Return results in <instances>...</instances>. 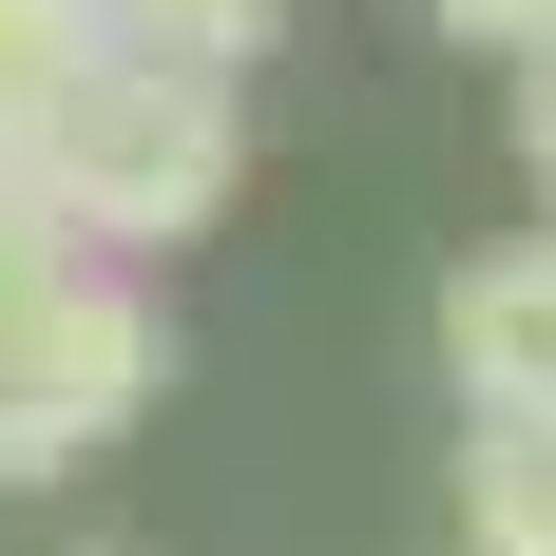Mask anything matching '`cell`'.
Instances as JSON below:
<instances>
[{
	"label": "cell",
	"instance_id": "cell-1",
	"mask_svg": "<svg viewBox=\"0 0 556 556\" xmlns=\"http://www.w3.org/2000/svg\"><path fill=\"white\" fill-rule=\"evenodd\" d=\"M230 173H250V97H230L212 58H135V39H115V77L39 135L58 230L115 250V269H135V250H192V230L230 212Z\"/></svg>",
	"mask_w": 556,
	"mask_h": 556
},
{
	"label": "cell",
	"instance_id": "cell-2",
	"mask_svg": "<svg viewBox=\"0 0 556 556\" xmlns=\"http://www.w3.org/2000/svg\"><path fill=\"white\" fill-rule=\"evenodd\" d=\"M173 384V307L115 250H77V269H39V307L0 327V500H39V480H77L97 442H135V403Z\"/></svg>",
	"mask_w": 556,
	"mask_h": 556
},
{
	"label": "cell",
	"instance_id": "cell-3",
	"mask_svg": "<svg viewBox=\"0 0 556 556\" xmlns=\"http://www.w3.org/2000/svg\"><path fill=\"white\" fill-rule=\"evenodd\" d=\"M442 365H460V403L556 422V230L538 250H480V269L442 288Z\"/></svg>",
	"mask_w": 556,
	"mask_h": 556
},
{
	"label": "cell",
	"instance_id": "cell-4",
	"mask_svg": "<svg viewBox=\"0 0 556 556\" xmlns=\"http://www.w3.org/2000/svg\"><path fill=\"white\" fill-rule=\"evenodd\" d=\"M97 77H115V0H0V154H39Z\"/></svg>",
	"mask_w": 556,
	"mask_h": 556
},
{
	"label": "cell",
	"instance_id": "cell-5",
	"mask_svg": "<svg viewBox=\"0 0 556 556\" xmlns=\"http://www.w3.org/2000/svg\"><path fill=\"white\" fill-rule=\"evenodd\" d=\"M460 538L480 556H556V422L460 403Z\"/></svg>",
	"mask_w": 556,
	"mask_h": 556
},
{
	"label": "cell",
	"instance_id": "cell-6",
	"mask_svg": "<svg viewBox=\"0 0 556 556\" xmlns=\"http://www.w3.org/2000/svg\"><path fill=\"white\" fill-rule=\"evenodd\" d=\"M115 39H135V58H212V77H250V58L288 39V0H115Z\"/></svg>",
	"mask_w": 556,
	"mask_h": 556
},
{
	"label": "cell",
	"instance_id": "cell-7",
	"mask_svg": "<svg viewBox=\"0 0 556 556\" xmlns=\"http://www.w3.org/2000/svg\"><path fill=\"white\" fill-rule=\"evenodd\" d=\"M39 269H77V230H58V192H39V154H0V327L39 307Z\"/></svg>",
	"mask_w": 556,
	"mask_h": 556
},
{
	"label": "cell",
	"instance_id": "cell-8",
	"mask_svg": "<svg viewBox=\"0 0 556 556\" xmlns=\"http://www.w3.org/2000/svg\"><path fill=\"white\" fill-rule=\"evenodd\" d=\"M422 20H442L460 58H538V39H556V0H422Z\"/></svg>",
	"mask_w": 556,
	"mask_h": 556
},
{
	"label": "cell",
	"instance_id": "cell-9",
	"mask_svg": "<svg viewBox=\"0 0 556 556\" xmlns=\"http://www.w3.org/2000/svg\"><path fill=\"white\" fill-rule=\"evenodd\" d=\"M518 154H538V212H556V39L518 58Z\"/></svg>",
	"mask_w": 556,
	"mask_h": 556
}]
</instances>
